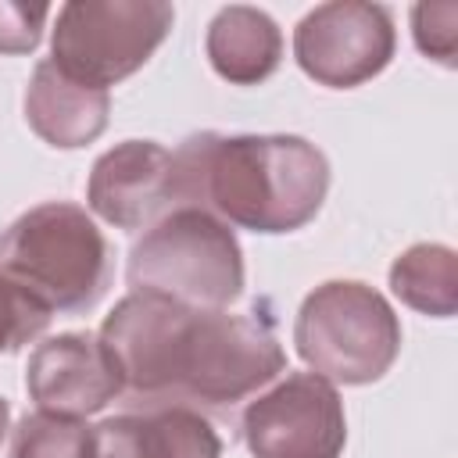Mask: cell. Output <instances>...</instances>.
I'll list each match as a JSON object with an SVG mask.
<instances>
[{
  "label": "cell",
  "mask_w": 458,
  "mask_h": 458,
  "mask_svg": "<svg viewBox=\"0 0 458 458\" xmlns=\"http://www.w3.org/2000/svg\"><path fill=\"white\" fill-rule=\"evenodd\" d=\"M286 369L265 311H190L172 351V390L204 404H236Z\"/></svg>",
  "instance_id": "cell-5"
},
{
  "label": "cell",
  "mask_w": 458,
  "mask_h": 458,
  "mask_svg": "<svg viewBox=\"0 0 458 458\" xmlns=\"http://www.w3.org/2000/svg\"><path fill=\"white\" fill-rule=\"evenodd\" d=\"M390 290L415 311L447 318L458 311V258L444 243H415L390 265Z\"/></svg>",
  "instance_id": "cell-14"
},
{
  "label": "cell",
  "mask_w": 458,
  "mask_h": 458,
  "mask_svg": "<svg viewBox=\"0 0 458 458\" xmlns=\"http://www.w3.org/2000/svg\"><path fill=\"white\" fill-rule=\"evenodd\" d=\"M0 272L54 311H86L100 301L111 258L86 208L47 200L0 233Z\"/></svg>",
  "instance_id": "cell-2"
},
{
  "label": "cell",
  "mask_w": 458,
  "mask_h": 458,
  "mask_svg": "<svg viewBox=\"0 0 458 458\" xmlns=\"http://www.w3.org/2000/svg\"><path fill=\"white\" fill-rule=\"evenodd\" d=\"M7 422H11V408H7V401L0 397V440L7 437Z\"/></svg>",
  "instance_id": "cell-19"
},
{
  "label": "cell",
  "mask_w": 458,
  "mask_h": 458,
  "mask_svg": "<svg viewBox=\"0 0 458 458\" xmlns=\"http://www.w3.org/2000/svg\"><path fill=\"white\" fill-rule=\"evenodd\" d=\"M129 286L197 311H225L243 290V250L233 229L200 208H172L129 254Z\"/></svg>",
  "instance_id": "cell-3"
},
{
  "label": "cell",
  "mask_w": 458,
  "mask_h": 458,
  "mask_svg": "<svg viewBox=\"0 0 458 458\" xmlns=\"http://www.w3.org/2000/svg\"><path fill=\"white\" fill-rule=\"evenodd\" d=\"M111 93L68 79L50 57L32 68L25 89V122L29 129L61 150H75L93 143L107 129Z\"/></svg>",
  "instance_id": "cell-12"
},
{
  "label": "cell",
  "mask_w": 458,
  "mask_h": 458,
  "mask_svg": "<svg viewBox=\"0 0 458 458\" xmlns=\"http://www.w3.org/2000/svg\"><path fill=\"white\" fill-rule=\"evenodd\" d=\"M50 326V311L0 272V354L18 351Z\"/></svg>",
  "instance_id": "cell-16"
},
{
  "label": "cell",
  "mask_w": 458,
  "mask_h": 458,
  "mask_svg": "<svg viewBox=\"0 0 458 458\" xmlns=\"http://www.w3.org/2000/svg\"><path fill=\"white\" fill-rule=\"evenodd\" d=\"M25 386L39 411L86 419L122 394V376L93 333H57L29 354Z\"/></svg>",
  "instance_id": "cell-9"
},
{
  "label": "cell",
  "mask_w": 458,
  "mask_h": 458,
  "mask_svg": "<svg viewBox=\"0 0 458 458\" xmlns=\"http://www.w3.org/2000/svg\"><path fill=\"white\" fill-rule=\"evenodd\" d=\"M250 458H340L347 419L336 386L315 372H290L243 411Z\"/></svg>",
  "instance_id": "cell-7"
},
{
  "label": "cell",
  "mask_w": 458,
  "mask_h": 458,
  "mask_svg": "<svg viewBox=\"0 0 458 458\" xmlns=\"http://www.w3.org/2000/svg\"><path fill=\"white\" fill-rule=\"evenodd\" d=\"M411 32H415V47L426 57H437L440 64L451 68L458 50V4L454 0L419 4L411 11Z\"/></svg>",
  "instance_id": "cell-17"
},
{
  "label": "cell",
  "mask_w": 458,
  "mask_h": 458,
  "mask_svg": "<svg viewBox=\"0 0 458 458\" xmlns=\"http://www.w3.org/2000/svg\"><path fill=\"white\" fill-rule=\"evenodd\" d=\"M293 344L304 365L333 386L376 383L401 351V322L390 301L354 279L315 286L293 322Z\"/></svg>",
  "instance_id": "cell-4"
},
{
  "label": "cell",
  "mask_w": 458,
  "mask_h": 458,
  "mask_svg": "<svg viewBox=\"0 0 458 458\" xmlns=\"http://www.w3.org/2000/svg\"><path fill=\"white\" fill-rule=\"evenodd\" d=\"M11 458H93V426L36 408L18 422Z\"/></svg>",
  "instance_id": "cell-15"
},
{
  "label": "cell",
  "mask_w": 458,
  "mask_h": 458,
  "mask_svg": "<svg viewBox=\"0 0 458 458\" xmlns=\"http://www.w3.org/2000/svg\"><path fill=\"white\" fill-rule=\"evenodd\" d=\"M175 21L161 0H72L57 11L50 61L75 82L107 89L150 61Z\"/></svg>",
  "instance_id": "cell-6"
},
{
  "label": "cell",
  "mask_w": 458,
  "mask_h": 458,
  "mask_svg": "<svg viewBox=\"0 0 458 458\" xmlns=\"http://www.w3.org/2000/svg\"><path fill=\"white\" fill-rule=\"evenodd\" d=\"M394 43L390 11L369 0L318 4L293 29V57L301 72L329 89H351L379 75L394 57Z\"/></svg>",
  "instance_id": "cell-8"
},
{
  "label": "cell",
  "mask_w": 458,
  "mask_h": 458,
  "mask_svg": "<svg viewBox=\"0 0 458 458\" xmlns=\"http://www.w3.org/2000/svg\"><path fill=\"white\" fill-rule=\"evenodd\" d=\"M47 18H50L47 4L0 0V54H29V50H36Z\"/></svg>",
  "instance_id": "cell-18"
},
{
  "label": "cell",
  "mask_w": 458,
  "mask_h": 458,
  "mask_svg": "<svg viewBox=\"0 0 458 458\" xmlns=\"http://www.w3.org/2000/svg\"><path fill=\"white\" fill-rule=\"evenodd\" d=\"M329 190L326 154L301 136L197 132L172 150V204L250 233L308 225Z\"/></svg>",
  "instance_id": "cell-1"
},
{
  "label": "cell",
  "mask_w": 458,
  "mask_h": 458,
  "mask_svg": "<svg viewBox=\"0 0 458 458\" xmlns=\"http://www.w3.org/2000/svg\"><path fill=\"white\" fill-rule=\"evenodd\" d=\"M204 50H208L211 68L225 82L254 86V82H265L279 68L283 32L265 11L247 7V4H229L211 18Z\"/></svg>",
  "instance_id": "cell-13"
},
{
  "label": "cell",
  "mask_w": 458,
  "mask_h": 458,
  "mask_svg": "<svg viewBox=\"0 0 458 458\" xmlns=\"http://www.w3.org/2000/svg\"><path fill=\"white\" fill-rule=\"evenodd\" d=\"M215 426L182 404L114 415L93 426V458H218Z\"/></svg>",
  "instance_id": "cell-11"
},
{
  "label": "cell",
  "mask_w": 458,
  "mask_h": 458,
  "mask_svg": "<svg viewBox=\"0 0 458 458\" xmlns=\"http://www.w3.org/2000/svg\"><path fill=\"white\" fill-rule=\"evenodd\" d=\"M89 211L118 229H143L172 204V150L154 140H125L104 150L86 182Z\"/></svg>",
  "instance_id": "cell-10"
}]
</instances>
